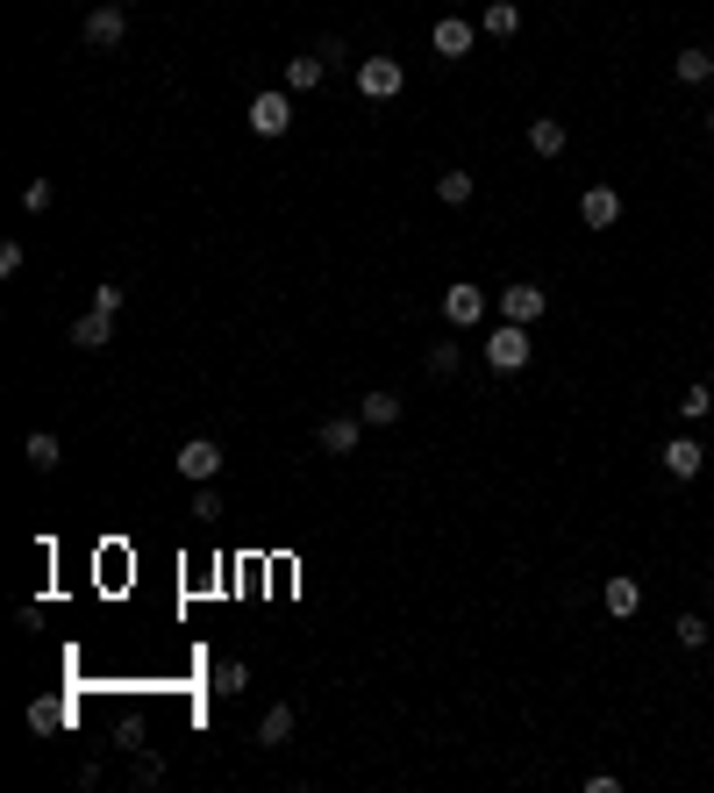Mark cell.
Listing matches in <instances>:
<instances>
[{
    "label": "cell",
    "mask_w": 714,
    "mask_h": 793,
    "mask_svg": "<svg viewBox=\"0 0 714 793\" xmlns=\"http://www.w3.org/2000/svg\"><path fill=\"white\" fill-rule=\"evenodd\" d=\"M436 193H444V208H465L472 201V172H436Z\"/></svg>",
    "instance_id": "22"
},
{
    "label": "cell",
    "mask_w": 714,
    "mask_h": 793,
    "mask_svg": "<svg viewBox=\"0 0 714 793\" xmlns=\"http://www.w3.org/2000/svg\"><path fill=\"white\" fill-rule=\"evenodd\" d=\"M22 457H29V465H36V472H57V465H65V444H57L51 430H29V444H22Z\"/></svg>",
    "instance_id": "18"
},
{
    "label": "cell",
    "mask_w": 714,
    "mask_h": 793,
    "mask_svg": "<svg viewBox=\"0 0 714 793\" xmlns=\"http://www.w3.org/2000/svg\"><path fill=\"white\" fill-rule=\"evenodd\" d=\"M600 607H607V615H615V622H629L636 607H643V586H636L629 572H615V579H607V586H600Z\"/></svg>",
    "instance_id": "11"
},
{
    "label": "cell",
    "mask_w": 714,
    "mask_h": 793,
    "mask_svg": "<svg viewBox=\"0 0 714 793\" xmlns=\"http://www.w3.org/2000/svg\"><path fill=\"white\" fill-rule=\"evenodd\" d=\"M429 372H436V379L458 372V343H429Z\"/></svg>",
    "instance_id": "26"
},
{
    "label": "cell",
    "mask_w": 714,
    "mask_h": 793,
    "mask_svg": "<svg viewBox=\"0 0 714 793\" xmlns=\"http://www.w3.org/2000/svg\"><path fill=\"white\" fill-rule=\"evenodd\" d=\"M108 343H115V315L86 308L79 323H72V350H108Z\"/></svg>",
    "instance_id": "12"
},
{
    "label": "cell",
    "mask_w": 714,
    "mask_h": 793,
    "mask_svg": "<svg viewBox=\"0 0 714 793\" xmlns=\"http://www.w3.org/2000/svg\"><path fill=\"white\" fill-rule=\"evenodd\" d=\"M179 472H187L193 486H207L222 472V444L215 436H187V444H179Z\"/></svg>",
    "instance_id": "5"
},
{
    "label": "cell",
    "mask_w": 714,
    "mask_h": 793,
    "mask_svg": "<svg viewBox=\"0 0 714 793\" xmlns=\"http://www.w3.org/2000/svg\"><path fill=\"white\" fill-rule=\"evenodd\" d=\"M193 515H201V522H215V515H222V500H215V486H201V494H193Z\"/></svg>",
    "instance_id": "28"
},
{
    "label": "cell",
    "mask_w": 714,
    "mask_h": 793,
    "mask_svg": "<svg viewBox=\"0 0 714 793\" xmlns=\"http://www.w3.org/2000/svg\"><path fill=\"white\" fill-rule=\"evenodd\" d=\"M121 300H129V286H94V308L100 315H121Z\"/></svg>",
    "instance_id": "27"
},
{
    "label": "cell",
    "mask_w": 714,
    "mask_h": 793,
    "mask_svg": "<svg viewBox=\"0 0 714 793\" xmlns=\"http://www.w3.org/2000/svg\"><path fill=\"white\" fill-rule=\"evenodd\" d=\"M565 144H572V136H565V121H557V115L529 121V150H536V158H565Z\"/></svg>",
    "instance_id": "15"
},
{
    "label": "cell",
    "mask_w": 714,
    "mask_h": 793,
    "mask_svg": "<svg viewBox=\"0 0 714 793\" xmlns=\"http://www.w3.org/2000/svg\"><path fill=\"white\" fill-rule=\"evenodd\" d=\"M429 43H436V57H472V43H479V29L465 22V14H444V22L429 29Z\"/></svg>",
    "instance_id": "8"
},
{
    "label": "cell",
    "mask_w": 714,
    "mask_h": 793,
    "mask_svg": "<svg viewBox=\"0 0 714 793\" xmlns=\"http://www.w3.org/2000/svg\"><path fill=\"white\" fill-rule=\"evenodd\" d=\"M579 222H586V229H615V222H621V193H615V187H586V193H579Z\"/></svg>",
    "instance_id": "10"
},
{
    "label": "cell",
    "mask_w": 714,
    "mask_h": 793,
    "mask_svg": "<svg viewBox=\"0 0 714 793\" xmlns=\"http://www.w3.org/2000/svg\"><path fill=\"white\" fill-rule=\"evenodd\" d=\"M672 636H679L686 651H707V636H714V630H707V615H679V622H672Z\"/></svg>",
    "instance_id": "24"
},
{
    "label": "cell",
    "mask_w": 714,
    "mask_h": 793,
    "mask_svg": "<svg viewBox=\"0 0 714 793\" xmlns=\"http://www.w3.org/2000/svg\"><path fill=\"white\" fill-rule=\"evenodd\" d=\"M57 722H65V715H57L51 700H36V708H29V729H57Z\"/></svg>",
    "instance_id": "29"
},
{
    "label": "cell",
    "mask_w": 714,
    "mask_h": 793,
    "mask_svg": "<svg viewBox=\"0 0 714 793\" xmlns=\"http://www.w3.org/2000/svg\"><path fill=\"white\" fill-rule=\"evenodd\" d=\"M701 465H707V451L693 444V436H672V444H664V472H672V479H701Z\"/></svg>",
    "instance_id": "13"
},
{
    "label": "cell",
    "mask_w": 714,
    "mask_h": 793,
    "mask_svg": "<svg viewBox=\"0 0 714 793\" xmlns=\"http://www.w3.org/2000/svg\"><path fill=\"white\" fill-rule=\"evenodd\" d=\"M286 737H294V708H286V700H271V708L257 715V743H265V751H279Z\"/></svg>",
    "instance_id": "16"
},
{
    "label": "cell",
    "mask_w": 714,
    "mask_h": 793,
    "mask_svg": "<svg viewBox=\"0 0 714 793\" xmlns=\"http://www.w3.org/2000/svg\"><path fill=\"white\" fill-rule=\"evenodd\" d=\"M121 8H129V0H121Z\"/></svg>",
    "instance_id": "31"
},
{
    "label": "cell",
    "mask_w": 714,
    "mask_h": 793,
    "mask_svg": "<svg viewBox=\"0 0 714 793\" xmlns=\"http://www.w3.org/2000/svg\"><path fill=\"white\" fill-rule=\"evenodd\" d=\"M543 308H551V294H543L536 279H514V286H500V323H536Z\"/></svg>",
    "instance_id": "3"
},
{
    "label": "cell",
    "mask_w": 714,
    "mask_h": 793,
    "mask_svg": "<svg viewBox=\"0 0 714 793\" xmlns=\"http://www.w3.org/2000/svg\"><path fill=\"white\" fill-rule=\"evenodd\" d=\"M679 415H686V422L714 415V379H707V387H686V393H679Z\"/></svg>",
    "instance_id": "23"
},
{
    "label": "cell",
    "mask_w": 714,
    "mask_h": 793,
    "mask_svg": "<svg viewBox=\"0 0 714 793\" xmlns=\"http://www.w3.org/2000/svg\"><path fill=\"white\" fill-rule=\"evenodd\" d=\"M529 350H536V337H529V323H500L493 337H486V364L493 372H522Z\"/></svg>",
    "instance_id": "1"
},
{
    "label": "cell",
    "mask_w": 714,
    "mask_h": 793,
    "mask_svg": "<svg viewBox=\"0 0 714 793\" xmlns=\"http://www.w3.org/2000/svg\"><path fill=\"white\" fill-rule=\"evenodd\" d=\"M401 86H407L401 57H358V94H364V101H393Z\"/></svg>",
    "instance_id": "2"
},
{
    "label": "cell",
    "mask_w": 714,
    "mask_h": 793,
    "mask_svg": "<svg viewBox=\"0 0 714 793\" xmlns=\"http://www.w3.org/2000/svg\"><path fill=\"white\" fill-rule=\"evenodd\" d=\"M358 415H364V430H393V422H401V401H393V393H364Z\"/></svg>",
    "instance_id": "20"
},
{
    "label": "cell",
    "mask_w": 714,
    "mask_h": 793,
    "mask_svg": "<svg viewBox=\"0 0 714 793\" xmlns=\"http://www.w3.org/2000/svg\"><path fill=\"white\" fill-rule=\"evenodd\" d=\"M479 29H486V36H500V43H508L514 29H522V8H514V0H486V8H479Z\"/></svg>",
    "instance_id": "17"
},
{
    "label": "cell",
    "mask_w": 714,
    "mask_h": 793,
    "mask_svg": "<svg viewBox=\"0 0 714 793\" xmlns=\"http://www.w3.org/2000/svg\"><path fill=\"white\" fill-rule=\"evenodd\" d=\"M243 121H251L257 136H286V129H294V101H286V94H257L251 108H243Z\"/></svg>",
    "instance_id": "6"
},
{
    "label": "cell",
    "mask_w": 714,
    "mask_h": 793,
    "mask_svg": "<svg viewBox=\"0 0 714 793\" xmlns=\"http://www.w3.org/2000/svg\"><path fill=\"white\" fill-rule=\"evenodd\" d=\"M672 80H679V86L714 80V51H679V57H672Z\"/></svg>",
    "instance_id": "19"
},
{
    "label": "cell",
    "mask_w": 714,
    "mask_h": 793,
    "mask_svg": "<svg viewBox=\"0 0 714 793\" xmlns=\"http://www.w3.org/2000/svg\"><path fill=\"white\" fill-rule=\"evenodd\" d=\"M207 686H215V694H243V686H251V665H243V658H222L215 673H207Z\"/></svg>",
    "instance_id": "21"
},
{
    "label": "cell",
    "mask_w": 714,
    "mask_h": 793,
    "mask_svg": "<svg viewBox=\"0 0 714 793\" xmlns=\"http://www.w3.org/2000/svg\"><path fill=\"white\" fill-rule=\"evenodd\" d=\"M358 436H364V415H329L322 430H315V444H322L329 457H351V451H358Z\"/></svg>",
    "instance_id": "9"
},
{
    "label": "cell",
    "mask_w": 714,
    "mask_h": 793,
    "mask_svg": "<svg viewBox=\"0 0 714 793\" xmlns=\"http://www.w3.org/2000/svg\"><path fill=\"white\" fill-rule=\"evenodd\" d=\"M329 80V57L315 51V57H286V94H315V86Z\"/></svg>",
    "instance_id": "14"
},
{
    "label": "cell",
    "mask_w": 714,
    "mask_h": 793,
    "mask_svg": "<svg viewBox=\"0 0 714 793\" xmlns=\"http://www.w3.org/2000/svg\"><path fill=\"white\" fill-rule=\"evenodd\" d=\"M51 201H57V187H51V179H29V187H22V208H29V215H43Z\"/></svg>",
    "instance_id": "25"
},
{
    "label": "cell",
    "mask_w": 714,
    "mask_h": 793,
    "mask_svg": "<svg viewBox=\"0 0 714 793\" xmlns=\"http://www.w3.org/2000/svg\"><path fill=\"white\" fill-rule=\"evenodd\" d=\"M121 36H129V14H121V0H108V8H86V43H94V51H115Z\"/></svg>",
    "instance_id": "7"
},
{
    "label": "cell",
    "mask_w": 714,
    "mask_h": 793,
    "mask_svg": "<svg viewBox=\"0 0 714 793\" xmlns=\"http://www.w3.org/2000/svg\"><path fill=\"white\" fill-rule=\"evenodd\" d=\"M444 323L450 329H479L486 323V286H444Z\"/></svg>",
    "instance_id": "4"
},
{
    "label": "cell",
    "mask_w": 714,
    "mask_h": 793,
    "mask_svg": "<svg viewBox=\"0 0 714 793\" xmlns=\"http://www.w3.org/2000/svg\"><path fill=\"white\" fill-rule=\"evenodd\" d=\"M707 136H714V108H707Z\"/></svg>",
    "instance_id": "30"
}]
</instances>
